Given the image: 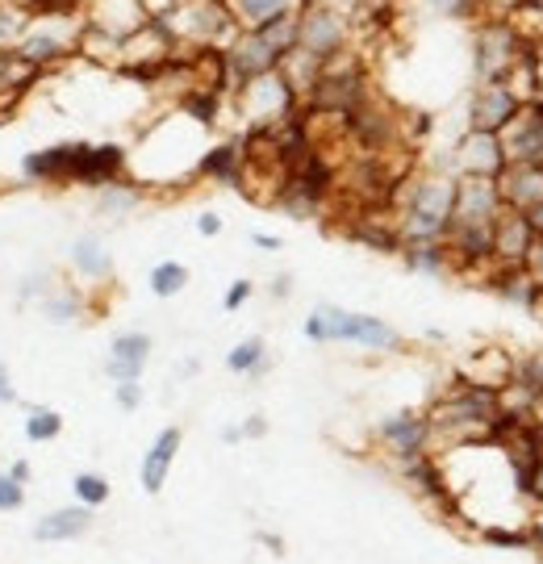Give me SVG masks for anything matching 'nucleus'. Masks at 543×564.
Returning <instances> with one entry per match:
<instances>
[{"label": "nucleus", "mask_w": 543, "mask_h": 564, "mask_svg": "<svg viewBox=\"0 0 543 564\" xmlns=\"http://www.w3.org/2000/svg\"><path fill=\"white\" fill-rule=\"evenodd\" d=\"M72 489H76V502H80V506H93V510L109 502V494H113L101 473H80V477L72 481Z\"/></svg>", "instance_id": "obj_44"}, {"label": "nucleus", "mask_w": 543, "mask_h": 564, "mask_svg": "<svg viewBox=\"0 0 543 564\" xmlns=\"http://www.w3.org/2000/svg\"><path fill=\"white\" fill-rule=\"evenodd\" d=\"M398 473H402V481L423 498L426 506H435L443 519H460V502H456V494H452V481H447V468L435 452H426L419 460H405L398 464Z\"/></svg>", "instance_id": "obj_13"}, {"label": "nucleus", "mask_w": 543, "mask_h": 564, "mask_svg": "<svg viewBox=\"0 0 543 564\" xmlns=\"http://www.w3.org/2000/svg\"><path fill=\"white\" fill-rule=\"evenodd\" d=\"M226 368L235 377H263L268 372V343L260 335H247V339L226 351Z\"/></svg>", "instance_id": "obj_34"}, {"label": "nucleus", "mask_w": 543, "mask_h": 564, "mask_svg": "<svg viewBox=\"0 0 543 564\" xmlns=\"http://www.w3.org/2000/svg\"><path fill=\"white\" fill-rule=\"evenodd\" d=\"M502 142L510 163H535V167H543V97H535V101H526L519 109V118L502 130Z\"/></svg>", "instance_id": "obj_19"}, {"label": "nucleus", "mask_w": 543, "mask_h": 564, "mask_svg": "<svg viewBox=\"0 0 543 564\" xmlns=\"http://www.w3.org/2000/svg\"><path fill=\"white\" fill-rule=\"evenodd\" d=\"M84 147H88L84 139H67V142H55V147H42V151H30V155L21 160V181L25 184H51V188H59V184H76Z\"/></svg>", "instance_id": "obj_12"}, {"label": "nucleus", "mask_w": 543, "mask_h": 564, "mask_svg": "<svg viewBox=\"0 0 543 564\" xmlns=\"http://www.w3.org/2000/svg\"><path fill=\"white\" fill-rule=\"evenodd\" d=\"M25 502V485H18L9 473H0V510H18Z\"/></svg>", "instance_id": "obj_48"}, {"label": "nucleus", "mask_w": 543, "mask_h": 564, "mask_svg": "<svg viewBox=\"0 0 543 564\" xmlns=\"http://www.w3.org/2000/svg\"><path fill=\"white\" fill-rule=\"evenodd\" d=\"M251 242H256L260 251H281V247H284V242L276 239V235H251Z\"/></svg>", "instance_id": "obj_54"}, {"label": "nucleus", "mask_w": 543, "mask_h": 564, "mask_svg": "<svg viewBox=\"0 0 543 564\" xmlns=\"http://www.w3.org/2000/svg\"><path fill=\"white\" fill-rule=\"evenodd\" d=\"M326 193H318L314 184H305L302 176H284L281 184H276V193H272V205L276 209H284L289 218H297V223H305V218H318L326 209Z\"/></svg>", "instance_id": "obj_27"}, {"label": "nucleus", "mask_w": 543, "mask_h": 564, "mask_svg": "<svg viewBox=\"0 0 543 564\" xmlns=\"http://www.w3.org/2000/svg\"><path fill=\"white\" fill-rule=\"evenodd\" d=\"M105 372H109V381H113V384L142 381V364H134V360H118V356H109V360H105Z\"/></svg>", "instance_id": "obj_46"}, {"label": "nucleus", "mask_w": 543, "mask_h": 564, "mask_svg": "<svg viewBox=\"0 0 543 564\" xmlns=\"http://www.w3.org/2000/svg\"><path fill=\"white\" fill-rule=\"evenodd\" d=\"M402 260L410 272H423V276H447V272H456L447 242H410V247H402Z\"/></svg>", "instance_id": "obj_33"}, {"label": "nucleus", "mask_w": 543, "mask_h": 564, "mask_svg": "<svg viewBox=\"0 0 543 564\" xmlns=\"http://www.w3.org/2000/svg\"><path fill=\"white\" fill-rule=\"evenodd\" d=\"M368 93H372V72H368V59L351 46L347 55L326 63L323 76L309 84V93L302 97V105L305 113H318V118H343Z\"/></svg>", "instance_id": "obj_3"}, {"label": "nucleus", "mask_w": 543, "mask_h": 564, "mask_svg": "<svg viewBox=\"0 0 543 564\" xmlns=\"http://www.w3.org/2000/svg\"><path fill=\"white\" fill-rule=\"evenodd\" d=\"M226 93H214V88H202V84H193L188 93H181L176 97V109H181L188 121H197L202 130H214L221 121V113H226Z\"/></svg>", "instance_id": "obj_29"}, {"label": "nucleus", "mask_w": 543, "mask_h": 564, "mask_svg": "<svg viewBox=\"0 0 543 564\" xmlns=\"http://www.w3.org/2000/svg\"><path fill=\"white\" fill-rule=\"evenodd\" d=\"M526 223H531V230H535V239H543V202L526 209Z\"/></svg>", "instance_id": "obj_53"}, {"label": "nucleus", "mask_w": 543, "mask_h": 564, "mask_svg": "<svg viewBox=\"0 0 543 564\" xmlns=\"http://www.w3.org/2000/svg\"><path fill=\"white\" fill-rule=\"evenodd\" d=\"M25 25H30V13L21 9L18 0H0V46H13Z\"/></svg>", "instance_id": "obj_45"}, {"label": "nucleus", "mask_w": 543, "mask_h": 564, "mask_svg": "<svg viewBox=\"0 0 543 564\" xmlns=\"http://www.w3.org/2000/svg\"><path fill=\"white\" fill-rule=\"evenodd\" d=\"M535 314H540V318H543V305H540V310H535Z\"/></svg>", "instance_id": "obj_62"}, {"label": "nucleus", "mask_w": 543, "mask_h": 564, "mask_svg": "<svg viewBox=\"0 0 543 564\" xmlns=\"http://www.w3.org/2000/svg\"><path fill=\"white\" fill-rule=\"evenodd\" d=\"M118 405L130 414V410H139L142 405V384L139 381H126V384H118Z\"/></svg>", "instance_id": "obj_49"}, {"label": "nucleus", "mask_w": 543, "mask_h": 564, "mask_svg": "<svg viewBox=\"0 0 543 564\" xmlns=\"http://www.w3.org/2000/svg\"><path fill=\"white\" fill-rule=\"evenodd\" d=\"M197 372H202V364H197V360H184L181 364V377H197Z\"/></svg>", "instance_id": "obj_59"}, {"label": "nucleus", "mask_w": 543, "mask_h": 564, "mask_svg": "<svg viewBox=\"0 0 543 564\" xmlns=\"http://www.w3.org/2000/svg\"><path fill=\"white\" fill-rule=\"evenodd\" d=\"M230 101L239 105L247 121H256V126H276V121H289L293 113H302V97H297V88L284 80V72H268V76H256V80H247L235 88V97Z\"/></svg>", "instance_id": "obj_9"}, {"label": "nucleus", "mask_w": 543, "mask_h": 564, "mask_svg": "<svg viewBox=\"0 0 543 564\" xmlns=\"http://www.w3.org/2000/svg\"><path fill=\"white\" fill-rule=\"evenodd\" d=\"M0 193H4V181H0Z\"/></svg>", "instance_id": "obj_63"}, {"label": "nucleus", "mask_w": 543, "mask_h": 564, "mask_svg": "<svg viewBox=\"0 0 543 564\" xmlns=\"http://www.w3.org/2000/svg\"><path fill=\"white\" fill-rule=\"evenodd\" d=\"M305 339L309 343H351L363 351H405V339L398 335V326H389L377 314H356L343 305H318L305 318Z\"/></svg>", "instance_id": "obj_2"}, {"label": "nucleus", "mask_w": 543, "mask_h": 564, "mask_svg": "<svg viewBox=\"0 0 543 564\" xmlns=\"http://www.w3.org/2000/svg\"><path fill=\"white\" fill-rule=\"evenodd\" d=\"M93 527V506H59L51 514H42L34 523V540L42 544H59V540H80Z\"/></svg>", "instance_id": "obj_28"}, {"label": "nucleus", "mask_w": 543, "mask_h": 564, "mask_svg": "<svg viewBox=\"0 0 543 564\" xmlns=\"http://www.w3.org/2000/svg\"><path fill=\"white\" fill-rule=\"evenodd\" d=\"M242 440V426H226V431H221V444H239Z\"/></svg>", "instance_id": "obj_58"}, {"label": "nucleus", "mask_w": 543, "mask_h": 564, "mask_svg": "<svg viewBox=\"0 0 543 564\" xmlns=\"http://www.w3.org/2000/svg\"><path fill=\"white\" fill-rule=\"evenodd\" d=\"M151 335H142V330H126V335H113V347H109V356H118V360H134V364H146L151 356Z\"/></svg>", "instance_id": "obj_42"}, {"label": "nucleus", "mask_w": 543, "mask_h": 564, "mask_svg": "<svg viewBox=\"0 0 543 564\" xmlns=\"http://www.w3.org/2000/svg\"><path fill=\"white\" fill-rule=\"evenodd\" d=\"M431 13H439L447 21H481L485 0H423Z\"/></svg>", "instance_id": "obj_43"}, {"label": "nucleus", "mask_w": 543, "mask_h": 564, "mask_svg": "<svg viewBox=\"0 0 543 564\" xmlns=\"http://www.w3.org/2000/svg\"><path fill=\"white\" fill-rule=\"evenodd\" d=\"M293 293V276H272V297H289Z\"/></svg>", "instance_id": "obj_55"}, {"label": "nucleus", "mask_w": 543, "mask_h": 564, "mask_svg": "<svg viewBox=\"0 0 543 564\" xmlns=\"http://www.w3.org/2000/svg\"><path fill=\"white\" fill-rule=\"evenodd\" d=\"M260 435H268V419H263V414H251V419L242 423V440H260Z\"/></svg>", "instance_id": "obj_51"}, {"label": "nucleus", "mask_w": 543, "mask_h": 564, "mask_svg": "<svg viewBox=\"0 0 543 564\" xmlns=\"http://www.w3.org/2000/svg\"><path fill=\"white\" fill-rule=\"evenodd\" d=\"M142 193H146V188H142L134 176L105 184V188H97V214H101V218H126V214L139 209Z\"/></svg>", "instance_id": "obj_32"}, {"label": "nucleus", "mask_w": 543, "mask_h": 564, "mask_svg": "<svg viewBox=\"0 0 543 564\" xmlns=\"http://www.w3.org/2000/svg\"><path fill=\"white\" fill-rule=\"evenodd\" d=\"M9 59H13V46H0V76H4V67H9Z\"/></svg>", "instance_id": "obj_60"}, {"label": "nucleus", "mask_w": 543, "mask_h": 564, "mask_svg": "<svg viewBox=\"0 0 543 564\" xmlns=\"http://www.w3.org/2000/svg\"><path fill=\"white\" fill-rule=\"evenodd\" d=\"M126 176H130V151L121 142H88L84 147L76 184H84V188H105V184L126 181Z\"/></svg>", "instance_id": "obj_21"}, {"label": "nucleus", "mask_w": 543, "mask_h": 564, "mask_svg": "<svg viewBox=\"0 0 543 564\" xmlns=\"http://www.w3.org/2000/svg\"><path fill=\"white\" fill-rule=\"evenodd\" d=\"M42 314L51 318V323H76L84 318V293L80 289H72V284H51L46 293H42Z\"/></svg>", "instance_id": "obj_35"}, {"label": "nucleus", "mask_w": 543, "mask_h": 564, "mask_svg": "<svg viewBox=\"0 0 543 564\" xmlns=\"http://www.w3.org/2000/svg\"><path fill=\"white\" fill-rule=\"evenodd\" d=\"M80 30L84 21H59V18H30V25L21 30V39L13 42V55L21 63H30L34 72H51L59 63L80 55Z\"/></svg>", "instance_id": "obj_7"}, {"label": "nucleus", "mask_w": 543, "mask_h": 564, "mask_svg": "<svg viewBox=\"0 0 543 564\" xmlns=\"http://www.w3.org/2000/svg\"><path fill=\"white\" fill-rule=\"evenodd\" d=\"M531 39L519 34V25L510 18H481L473 30V72L477 84H506L514 63L523 59Z\"/></svg>", "instance_id": "obj_6"}, {"label": "nucleus", "mask_w": 543, "mask_h": 564, "mask_svg": "<svg viewBox=\"0 0 543 564\" xmlns=\"http://www.w3.org/2000/svg\"><path fill=\"white\" fill-rule=\"evenodd\" d=\"M72 263L88 281H109L113 276V256H109L101 235H80V239L72 242Z\"/></svg>", "instance_id": "obj_30"}, {"label": "nucleus", "mask_w": 543, "mask_h": 564, "mask_svg": "<svg viewBox=\"0 0 543 564\" xmlns=\"http://www.w3.org/2000/svg\"><path fill=\"white\" fill-rule=\"evenodd\" d=\"M343 139L356 155H393V151H410L402 139V109L384 101L372 88L360 105H351L343 113Z\"/></svg>", "instance_id": "obj_4"}, {"label": "nucleus", "mask_w": 543, "mask_h": 564, "mask_svg": "<svg viewBox=\"0 0 543 564\" xmlns=\"http://www.w3.org/2000/svg\"><path fill=\"white\" fill-rule=\"evenodd\" d=\"M9 477H13L18 485H25V481H30V464H25V460H13V468H9Z\"/></svg>", "instance_id": "obj_56"}, {"label": "nucleus", "mask_w": 543, "mask_h": 564, "mask_svg": "<svg viewBox=\"0 0 543 564\" xmlns=\"http://www.w3.org/2000/svg\"><path fill=\"white\" fill-rule=\"evenodd\" d=\"M188 289V268L181 260H163L151 268V293L155 297H181Z\"/></svg>", "instance_id": "obj_38"}, {"label": "nucleus", "mask_w": 543, "mask_h": 564, "mask_svg": "<svg viewBox=\"0 0 543 564\" xmlns=\"http://www.w3.org/2000/svg\"><path fill=\"white\" fill-rule=\"evenodd\" d=\"M251 293H256V284L251 281H235L230 289H226V297H221V310L235 314V310H242V305L251 302Z\"/></svg>", "instance_id": "obj_47"}, {"label": "nucleus", "mask_w": 543, "mask_h": 564, "mask_svg": "<svg viewBox=\"0 0 543 564\" xmlns=\"http://www.w3.org/2000/svg\"><path fill=\"white\" fill-rule=\"evenodd\" d=\"M181 444H184L181 426H163L160 440L146 447V456H142V473H139L146 494H160L163 485H167V473H172V460H176Z\"/></svg>", "instance_id": "obj_26"}, {"label": "nucleus", "mask_w": 543, "mask_h": 564, "mask_svg": "<svg viewBox=\"0 0 543 564\" xmlns=\"http://www.w3.org/2000/svg\"><path fill=\"white\" fill-rule=\"evenodd\" d=\"M347 239L363 242L368 251H381V256H402V235H398L393 214H351Z\"/></svg>", "instance_id": "obj_24"}, {"label": "nucleus", "mask_w": 543, "mask_h": 564, "mask_svg": "<svg viewBox=\"0 0 543 564\" xmlns=\"http://www.w3.org/2000/svg\"><path fill=\"white\" fill-rule=\"evenodd\" d=\"M535 72H540V97H543V42H540V55H535Z\"/></svg>", "instance_id": "obj_61"}, {"label": "nucleus", "mask_w": 543, "mask_h": 564, "mask_svg": "<svg viewBox=\"0 0 543 564\" xmlns=\"http://www.w3.org/2000/svg\"><path fill=\"white\" fill-rule=\"evenodd\" d=\"M197 181H214V184H221V188L247 193V155H242L239 134L205 147V155L197 160Z\"/></svg>", "instance_id": "obj_20"}, {"label": "nucleus", "mask_w": 543, "mask_h": 564, "mask_svg": "<svg viewBox=\"0 0 543 564\" xmlns=\"http://www.w3.org/2000/svg\"><path fill=\"white\" fill-rule=\"evenodd\" d=\"M323 67H326V63L314 59V55H309V51H302V46H293V51L284 55V63H281L284 80L297 88V97H305V93H309V84L323 76Z\"/></svg>", "instance_id": "obj_36"}, {"label": "nucleus", "mask_w": 543, "mask_h": 564, "mask_svg": "<svg viewBox=\"0 0 543 564\" xmlns=\"http://www.w3.org/2000/svg\"><path fill=\"white\" fill-rule=\"evenodd\" d=\"M519 109H523V101L506 84H477L468 97V130L502 134L506 126L519 118Z\"/></svg>", "instance_id": "obj_16"}, {"label": "nucleus", "mask_w": 543, "mask_h": 564, "mask_svg": "<svg viewBox=\"0 0 543 564\" xmlns=\"http://www.w3.org/2000/svg\"><path fill=\"white\" fill-rule=\"evenodd\" d=\"M481 540L493 547H510V552H531V527L489 523V527H481Z\"/></svg>", "instance_id": "obj_41"}, {"label": "nucleus", "mask_w": 543, "mask_h": 564, "mask_svg": "<svg viewBox=\"0 0 543 564\" xmlns=\"http://www.w3.org/2000/svg\"><path fill=\"white\" fill-rule=\"evenodd\" d=\"M160 18L172 25L181 51H202V46H221L226 51L242 30L226 0H184V4H176L172 13H160Z\"/></svg>", "instance_id": "obj_5"}, {"label": "nucleus", "mask_w": 543, "mask_h": 564, "mask_svg": "<svg viewBox=\"0 0 543 564\" xmlns=\"http://www.w3.org/2000/svg\"><path fill=\"white\" fill-rule=\"evenodd\" d=\"M18 402V389H13V377H9V368L0 364V405Z\"/></svg>", "instance_id": "obj_52"}, {"label": "nucleus", "mask_w": 543, "mask_h": 564, "mask_svg": "<svg viewBox=\"0 0 543 564\" xmlns=\"http://www.w3.org/2000/svg\"><path fill=\"white\" fill-rule=\"evenodd\" d=\"M226 4H230V13H235L242 30H256V25H268V21L297 13L305 0H226Z\"/></svg>", "instance_id": "obj_31"}, {"label": "nucleus", "mask_w": 543, "mask_h": 564, "mask_svg": "<svg viewBox=\"0 0 543 564\" xmlns=\"http://www.w3.org/2000/svg\"><path fill=\"white\" fill-rule=\"evenodd\" d=\"M146 21H151L146 0H88V13H84L88 30L109 34V39L118 42H130Z\"/></svg>", "instance_id": "obj_15"}, {"label": "nucleus", "mask_w": 543, "mask_h": 564, "mask_svg": "<svg viewBox=\"0 0 543 564\" xmlns=\"http://www.w3.org/2000/svg\"><path fill=\"white\" fill-rule=\"evenodd\" d=\"M456 377H464V381H473V384H485V389H502V384H510V377H514V356H510L506 347H498V343H489L477 356L464 360V368Z\"/></svg>", "instance_id": "obj_25"}, {"label": "nucleus", "mask_w": 543, "mask_h": 564, "mask_svg": "<svg viewBox=\"0 0 543 564\" xmlns=\"http://www.w3.org/2000/svg\"><path fill=\"white\" fill-rule=\"evenodd\" d=\"M281 59L284 55L263 39L260 30H239V39L226 46V67H230V84H235V88L247 80H256V76L276 72ZM230 97H235V93H230Z\"/></svg>", "instance_id": "obj_14"}, {"label": "nucleus", "mask_w": 543, "mask_h": 564, "mask_svg": "<svg viewBox=\"0 0 543 564\" xmlns=\"http://www.w3.org/2000/svg\"><path fill=\"white\" fill-rule=\"evenodd\" d=\"M506 142L502 134H485V130H464L456 147H452V172L456 176H485V181H498L506 172Z\"/></svg>", "instance_id": "obj_11"}, {"label": "nucleus", "mask_w": 543, "mask_h": 564, "mask_svg": "<svg viewBox=\"0 0 543 564\" xmlns=\"http://www.w3.org/2000/svg\"><path fill=\"white\" fill-rule=\"evenodd\" d=\"M456 218V172H414L393 202V223L410 242H443Z\"/></svg>", "instance_id": "obj_1"}, {"label": "nucleus", "mask_w": 543, "mask_h": 564, "mask_svg": "<svg viewBox=\"0 0 543 564\" xmlns=\"http://www.w3.org/2000/svg\"><path fill=\"white\" fill-rule=\"evenodd\" d=\"M510 381H519L526 393H535L543 402V351H526V356H514V377ZM543 414V410H540Z\"/></svg>", "instance_id": "obj_40"}, {"label": "nucleus", "mask_w": 543, "mask_h": 564, "mask_svg": "<svg viewBox=\"0 0 543 564\" xmlns=\"http://www.w3.org/2000/svg\"><path fill=\"white\" fill-rule=\"evenodd\" d=\"M498 188H502L506 209L526 214L531 205L543 202V167H535V163H506V172L498 176Z\"/></svg>", "instance_id": "obj_23"}, {"label": "nucleus", "mask_w": 543, "mask_h": 564, "mask_svg": "<svg viewBox=\"0 0 543 564\" xmlns=\"http://www.w3.org/2000/svg\"><path fill=\"white\" fill-rule=\"evenodd\" d=\"M21 9L30 18H59V21H84L88 0H21Z\"/></svg>", "instance_id": "obj_39"}, {"label": "nucleus", "mask_w": 543, "mask_h": 564, "mask_svg": "<svg viewBox=\"0 0 543 564\" xmlns=\"http://www.w3.org/2000/svg\"><path fill=\"white\" fill-rule=\"evenodd\" d=\"M535 230L519 209H502V218L493 223V256L498 263H526L535 251Z\"/></svg>", "instance_id": "obj_22"}, {"label": "nucleus", "mask_w": 543, "mask_h": 564, "mask_svg": "<svg viewBox=\"0 0 543 564\" xmlns=\"http://www.w3.org/2000/svg\"><path fill=\"white\" fill-rule=\"evenodd\" d=\"M377 444L389 452L393 464L419 460L426 452H435V431H431L426 410H398V414H389L377 426Z\"/></svg>", "instance_id": "obj_10"}, {"label": "nucleus", "mask_w": 543, "mask_h": 564, "mask_svg": "<svg viewBox=\"0 0 543 564\" xmlns=\"http://www.w3.org/2000/svg\"><path fill=\"white\" fill-rule=\"evenodd\" d=\"M502 188L498 181H485V176H456V218L452 223H477L493 226L502 218Z\"/></svg>", "instance_id": "obj_17"}, {"label": "nucleus", "mask_w": 543, "mask_h": 564, "mask_svg": "<svg viewBox=\"0 0 543 564\" xmlns=\"http://www.w3.org/2000/svg\"><path fill=\"white\" fill-rule=\"evenodd\" d=\"M297 46L309 51L314 59H339L356 46V25L347 13L330 9L326 0H305L297 9Z\"/></svg>", "instance_id": "obj_8"}, {"label": "nucleus", "mask_w": 543, "mask_h": 564, "mask_svg": "<svg viewBox=\"0 0 543 564\" xmlns=\"http://www.w3.org/2000/svg\"><path fill=\"white\" fill-rule=\"evenodd\" d=\"M485 289L489 293H498L502 302L510 305H523V310H540L543 305V281L531 272V263H493L489 272H485Z\"/></svg>", "instance_id": "obj_18"}, {"label": "nucleus", "mask_w": 543, "mask_h": 564, "mask_svg": "<svg viewBox=\"0 0 543 564\" xmlns=\"http://www.w3.org/2000/svg\"><path fill=\"white\" fill-rule=\"evenodd\" d=\"M197 230H202L205 239L221 235V214H214V209H202V214H197Z\"/></svg>", "instance_id": "obj_50"}, {"label": "nucleus", "mask_w": 543, "mask_h": 564, "mask_svg": "<svg viewBox=\"0 0 543 564\" xmlns=\"http://www.w3.org/2000/svg\"><path fill=\"white\" fill-rule=\"evenodd\" d=\"M59 435H63L59 410H51V405H30V414H25V440H30V444H51V440H59Z\"/></svg>", "instance_id": "obj_37"}, {"label": "nucleus", "mask_w": 543, "mask_h": 564, "mask_svg": "<svg viewBox=\"0 0 543 564\" xmlns=\"http://www.w3.org/2000/svg\"><path fill=\"white\" fill-rule=\"evenodd\" d=\"M330 9H339V13H347V18H356V9H360V0H326Z\"/></svg>", "instance_id": "obj_57"}]
</instances>
